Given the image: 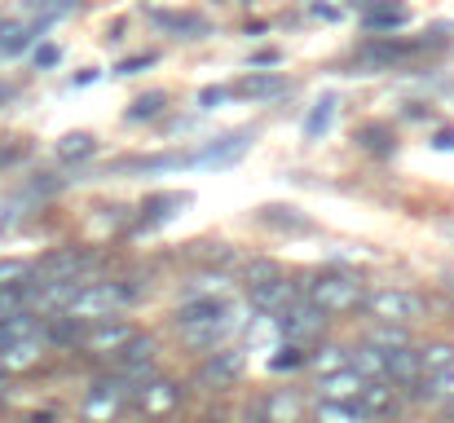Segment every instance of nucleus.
<instances>
[{"label": "nucleus", "mask_w": 454, "mask_h": 423, "mask_svg": "<svg viewBox=\"0 0 454 423\" xmlns=\"http://www.w3.org/2000/svg\"><path fill=\"white\" fill-rule=\"evenodd\" d=\"M142 295V286H133L129 278H102V282H80V291L71 295V304L62 309V317H75V322H102V317H120L133 300Z\"/></svg>", "instance_id": "1"}, {"label": "nucleus", "mask_w": 454, "mask_h": 423, "mask_svg": "<svg viewBox=\"0 0 454 423\" xmlns=\"http://www.w3.org/2000/svg\"><path fill=\"white\" fill-rule=\"evenodd\" d=\"M362 309L375 317V326H415V322H424L433 313L428 295H419L411 286H375L362 300Z\"/></svg>", "instance_id": "2"}, {"label": "nucleus", "mask_w": 454, "mask_h": 423, "mask_svg": "<svg viewBox=\"0 0 454 423\" xmlns=\"http://www.w3.org/2000/svg\"><path fill=\"white\" fill-rule=\"evenodd\" d=\"M304 300L335 317V313H353L366 300V286L348 270H322V274H313V278L304 282Z\"/></svg>", "instance_id": "3"}, {"label": "nucleus", "mask_w": 454, "mask_h": 423, "mask_svg": "<svg viewBox=\"0 0 454 423\" xmlns=\"http://www.w3.org/2000/svg\"><path fill=\"white\" fill-rule=\"evenodd\" d=\"M133 393H137V384L124 380V375H115V380H98V384L89 388V397H84L80 411H84V419L89 423H111L133 406Z\"/></svg>", "instance_id": "4"}, {"label": "nucleus", "mask_w": 454, "mask_h": 423, "mask_svg": "<svg viewBox=\"0 0 454 423\" xmlns=\"http://www.w3.org/2000/svg\"><path fill=\"white\" fill-rule=\"evenodd\" d=\"M326 322H331V313H322V309H317V304H309V300H296V304L278 317V331L287 335V344H304V349H313V344L322 340Z\"/></svg>", "instance_id": "5"}, {"label": "nucleus", "mask_w": 454, "mask_h": 423, "mask_svg": "<svg viewBox=\"0 0 454 423\" xmlns=\"http://www.w3.org/2000/svg\"><path fill=\"white\" fill-rule=\"evenodd\" d=\"M133 340H137V326H129L124 317H102V322H89L84 331V349L93 357H120Z\"/></svg>", "instance_id": "6"}, {"label": "nucleus", "mask_w": 454, "mask_h": 423, "mask_svg": "<svg viewBox=\"0 0 454 423\" xmlns=\"http://www.w3.org/2000/svg\"><path fill=\"white\" fill-rule=\"evenodd\" d=\"M243 366H247V357H243V349H212L207 357H203V366H199V384L203 388H225V384H239L243 380Z\"/></svg>", "instance_id": "7"}, {"label": "nucleus", "mask_w": 454, "mask_h": 423, "mask_svg": "<svg viewBox=\"0 0 454 423\" xmlns=\"http://www.w3.org/2000/svg\"><path fill=\"white\" fill-rule=\"evenodd\" d=\"M133 406H137L146 419H168V415L181 406V384H176V380H142L137 393H133Z\"/></svg>", "instance_id": "8"}, {"label": "nucleus", "mask_w": 454, "mask_h": 423, "mask_svg": "<svg viewBox=\"0 0 454 423\" xmlns=\"http://www.w3.org/2000/svg\"><path fill=\"white\" fill-rule=\"evenodd\" d=\"M93 265H98V256H93V252H80V247H62V252H53V256L35 261V278H44V282L84 278V274H89Z\"/></svg>", "instance_id": "9"}, {"label": "nucleus", "mask_w": 454, "mask_h": 423, "mask_svg": "<svg viewBox=\"0 0 454 423\" xmlns=\"http://www.w3.org/2000/svg\"><path fill=\"white\" fill-rule=\"evenodd\" d=\"M296 300H304V282H292L283 274L265 286H252V309H261L265 317H283Z\"/></svg>", "instance_id": "10"}, {"label": "nucleus", "mask_w": 454, "mask_h": 423, "mask_svg": "<svg viewBox=\"0 0 454 423\" xmlns=\"http://www.w3.org/2000/svg\"><path fill=\"white\" fill-rule=\"evenodd\" d=\"M239 326V317H234V309H225V313H216V317H207V322H194V326H176L181 331V340L190 344V349H216V344H225V335Z\"/></svg>", "instance_id": "11"}, {"label": "nucleus", "mask_w": 454, "mask_h": 423, "mask_svg": "<svg viewBox=\"0 0 454 423\" xmlns=\"http://www.w3.org/2000/svg\"><path fill=\"white\" fill-rule=\"evenodd\" d=\"M402 384H393V380H371L366 384V393L357 397L362 406H366V415L380 423V419H397L402 415Z\"/></svg>", "instance_id": "12"}, {"label": "nucleus", "mask_w": 454, "mask_h": 423, "mask_svg": "<svg viewBox=\"0 0 454 423\" xmlns=\"http://www.w3.org/2000/svg\"><path fill=\"white\" fill-rule=\"evenodd\" d=\"M366 384H371V380H366L362 371L344 366V371L317 380V402H357V397L366 393Z\"/></svg>", "instance_id": "13"}, {"label": "nucleus", "mask_w": 454, "mask_h": 423, "mask_svg": "<svg viewBox=\"0 0 454 423\" xmlns=\"http://www.w3.org/2000/svg\"><path fill=\"white\" fill-rule=\"evenodd\" d=\"M252 141H256V133H252V129H239V133H230V137L212 141L207 150H199V154H194V163H199V168H225V163H234V159H239Z\"/></svg>", "instance_id": "14"}, {"label": "nucleus", "mask_w": 454, "mask_h": 423, "mask_svg": "<svg viewBox=\"0 0 454 423\" xmlns=\"http://www.w3.org/2000/svg\"><path fill=\"white\" fill-rule=\"evenodd\" d=\"M49 322H44V313L40 309H9L4 317H0V349L4 344H18V340H31V335H40Z\"/></svg>", "instance_id": "15"}, {"label": "nucleus", "mask_w": 454, "mask_h": 423, "mask_svg": "<svg viewBox=\"0 0 454 423\" xmlns=\"http://www.w3.org/2000/svg\"><path fill=\"white\" fill-rule=\"evenodd\" d=\"M292 84H287V75H265V71H252L247 80H239L234 84V93L239 98H247V102H274V98H283Z\"/></svg>", "instance_id": "16"}, {"label": "nucleus", "mask_w": 454, "mask_h": 423, "mask_svg": "<svg viewBox=\"0 0 454 423\" xmlns=\"http://www.w3.org/2000/svg\"><path fill=\"white\" fill-rule=\"evenodd\" d=\"M40 353H44L40 335L18 340V344H4V349H0V371H27V366H35V362H40Z\"/></svg>", "instance_id": "17"}, {"label": "nucleus", "mask_w": 454, "mask_h": 423, "mask_svg": "<svg viewBox=\"0 0 454 423\" xmlns=\"http://www.w3.org/2000/svg\"><path fill=\"white\" fill-rule=\"evenodd\" d=\"M151 22L159 31H176V35H207V18H199V13H168V9H154Z\"/></svg>", "instance_id": "18"}, {"label": "nucleus", "mask_w": 454, "mask_h": 423, "mask_svg": "<svg viewBox=\"0 0 454 423\" xmlns=\"http://www.w3.org/2000/svg\"><path fill=\"white\" fill-rule=\"evenodd\" d=\"M313 423H375L362 402H317Z\"/></svg>", "instance_id": "19"}, {"label": "nucleus", "mask_w": 454, "mask_h": 423, "mask_svg": "<svg viewBox=\"0 0 454 423\" xmlns=\"http://www.w3.org/2000/svg\"><path fill=\"white\" fill-rule=\"evenodd\" d=\"M450 362H454V344H424L419 349V384L415 388H424L428 380H437Z\"/></svg>", "instance_id": "20"}, {"label": "nucleus", "mask_w": 454, "mask_h": 423, "mask_svg": "<svg viewBox=\"0 0 454 423\" xmlns=\"http://www.w3.org/2000/svg\"><path fill=\"white\" fill-rule=\"evenodd\" d=\"M261 221L274 225V230H296V234H309L313 221L301 216V208H261Z\"/></svg>", "instance_id": "21"}, {"label": "nucleus", "mask_w": 454, "mask_h": 423, "mask_svg": "<svg viewBox=\"0 0 454 423\" xmlns=\"http://www.w3.org/2000/svg\"><path fill=\"white\" fill-rule=\"evenodd\" d=\"M331 120H335V98L326 93V98L313 102V111H309V120H304V141H317L331 129Z\"/></svg>", "instance_id": "22"}, {"label": "nucleus", "mask_w": 454, "mask_h": 423, "mask_svg": "<svg viewBox=\"0 0 454 423\" xmlns=\"http://www.w3.org/2000/svg\"><path fill=\"white\" fill-rule=\"evenodd\" d=\"M98 154V141L89 137V133H71V137L58 141V159L62 163H84V159H93Z\"/></svg>", "instance_id": "23"}, {"label": "nucleus", "mask_w": 454, "mask_h": 423, "mask_svg": "<svg viewBox=\"0 0 454 423\" xmlns=\"http://www.w3.org/2000/svg\"><path fill=\"white\" fill-rule=\"evenodd\" d=\"M309 366L322 371V375H335V371L348 366V349H344V344H322L317 353H309Z\"/></svg>", "instance_id": "24"}, {"label": "nucleus", "mask_w": 454, "mask_h": 423, "mask_svg": "<svg viewBox=\"0 0 454 423\" xmlns=\"http://www.w3.org/2000/svg\"><path fill=\"white\" fill-rule=\"evenodd\" d=\"M163 106H168V93H163V89H151V93H142V98L129 106V120H133V124H142V120H159V115H163Z\"/></svg>", "instance_id": "25"}, {"label": "nucleus", "mask_w": 454, "mask_h": 423, "mask_svg": "<svg viewBox=\"0 0 454 423\" xmlns=\"http://www.w3.org/2000/svg\"><path fill=\"white\" fill-rule=\"evenodd\" d=\"M44 22H49V18H40V22H31V27H4V31H0V53H22Z\"/></svg>", "instance_id": "26"}, {"label": "nucleus", "mask_w": 454, "mask_h": 423, "mask_svg": "<svg viewBox=\"0 0 454 423\" xmlns=\"http://www.w3.org/2000/svg\"><path fill=\"white\" fill-rule=\"evenodd\" d=\"M406 18H411V13H406L402 4H384V9H371V13H366V27H371V31H393V27H402Z\"/></svg>", "instance_id": "27"}, {"label": "nucleus", "mask_w": 454, "mask_h": 423, "mask_svg": "<svg viewBox=\"0 0 454 423\" xmlns=\"http://www.w3.org/2000/svg\"><path fill=\"white\" fill-rule=\"evenodd\" d=\"M181 208H190V194H154L151 203H146L151 221H168V216H176Z\"/></svg>", "instance_id": "28"}, {"label": "nucleus", "mask_w": 454, "mask_h": 423, "mask_svg": "<svg viewBox=\"0 0 454 423\" xmlns=\"http://www.w3.org/2000/svg\"><path fill=\"white\" fill-rule=\"evenodd\" d=\"M419 397H428V402H454V362L437 380H428V384L419 388Z\"/></svg>", "instance_id": "29"}, {"label": "nucleus", "mask_w": 454, "mask_h": 423, "mask_svg": "<svg viewBox=\"0 0 454 423\" xmlns=\"http://www.w3.org/2000/svg\"><path fill=\"white\" fill-rule=\"evenodd\" d=\"M296 366H309V349L304 344H283L278 357H270V371H296Z\"/></svg>", "instance_id": "30"}, {"label": "nucleus", "mask_w": 454, "mask_h": 423, "mask_svg": "<svg viewBox=\"0 0 454 423\" xmlns=\"http://www.w3.org/2000/svg\"><path fill=\"white\" fill-rule=\"evenodd\" d=\"M270 406V423H296L301 419V402L296 397H265Z\"/></svg>", "instance_id": "31"}, {"label": "nucleus", "mask_w": 454, "mask_h": 423, "mask_svg": "<svg viewBox=\"0 0 454 423\" xmlns=\"http://www.w3.org/2000/svg\"><path fill=\"white\" fill-rule=\"evenodd\" d=\"M31 274H35L31 261H4V265H0V286H18L13 278H31Z\"/></svg>", "instance_id": "32"}, {"label": "nucleus", "mask_w": 454, "mask_h": 423, "mask_svg": "<svg viewBox=\"0 0 454 423\" xmlns=\"http://www.w3.org/2000/svg\"><path fill=\"white\" fill-rule=\"evenodd\" d=\"M278 278V270L270 265V261H256V265H247V286H265V282Z\"/></svg>", "instance_id": "33"}, {"label": "nucleus", "mask_w": 454, "mask_h": 423, "mask_svg": "<svg viewBox=\"0 0 454 423\" xmlns=\"http://www.w3.org/2000/svg\"><path fill=\"white\" fill-rule=\"evenodd\" d=\"M230 93H234V89H203V93H199V106H203V111H212V106H216V102H225Z\"/></svg>", "instance_id": "34"}, {"label": "nucleus", "mask_w": 454, "mask_h": 423, "mask_svg": "<svg viewBox=\"0 0 454 423\" xmlns=\"http://www.w3.org/2000/svg\"><path fill=\"white\" fill-rule=\"evenodd\" d=\"M243 423H270V406H265V402L247 406V411H243Z\"/></svg>", "instance_id": "35"}, {"label": "nucleus", "mask_w": 454, "mask_h": 423, "mask_svg": "<svg viewBox=\"0 0 454 423\" xmlns=\"http://www.w3.org/2000/svg\"><path fill=\"white\" fill-rule=\"evenodd\" d=\"M154 53H142V58H129V62H120V75H133V71H142V67H151Z\"/></svg>", "instance_id": "36"}, {"label": "nucleus", "mask_w": 454, "mask_h": 423, "mask_svg": "<svg viewBox=\"0 0 454 423\" xmlns=\"http://www.w3.org/2000/svg\"><path fill=\"white\" fill-rule=\"evenodd\" d=\"M35 62H40V67H53V62H58V49H53V44L35 49Z\"/></svg>", "instance_id": "37"}, {"label": "nucleus", "mask_w": 454, "mask_h": 423, "mask_svg": "<svg viewBox=\"0 0 454 423\" xmlns=\"http://www.w3.org/2000/svg\"><path fill=\"white\" fill-rule=\"evenodd\" d=\"M278 62V53L274 49H265V53H256V67H274Z\"/></svg>", "instance_id": "38"}, {"label": "nucleus", "mask_w": 454, "mask_h": 423, "mask_svg": "<svg viewBox=\"0 0 454 423\" xmlns=\"http://www.w3.org/2000/svg\"><path fill=\"white\" fill-rule=\"evenodd\" d=\"M27 9L35 13V9H53V0H27Z\"/></svg>", "instance_id": "39"}, {"label": "nucleus", "mask_w": 454, "mask_h": 423, "mask_svg": "<svg viewBox=\"0 0 454 423\" xmlns=\"http://www.w3.org/2000/svg\"><path fill=\"white\" fill-rule=\"evenodd\" d=\"M13 159H18V150H4V145H0V168H4V163H13Z\"/></svg>", "instance_id": "40"}, {"label": "nucleus", "mask_w": 454, "mask_h": 423, "mask_svg": "<svg viewBox=\"0 0 454 423\" xmlns=\"http://www.w3.org/2000/svg\"><path fill=\"white\" fill-rule=\"evenodd\" d=\"M437 145H442V150H454V133H442V137H437Z\"/></svg>", "instance_id": "41"}, {"label": "nucleus", "mask_w": 454, "mask_h": 423, "mask_svg": "<svg viewBox=\"0 0 454 423\" xmlns=\"http://www.w3.org/2000/svg\"><path fill=\"white\" fill-rule=\"evenodd\" d=\"M9 98H13V89H9V84H0V106H4Z\"/></svg>", "instance_id": "42"}]
</instances>
